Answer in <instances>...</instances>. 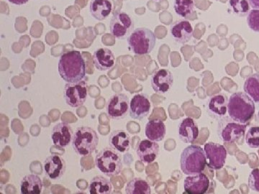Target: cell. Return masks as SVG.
<instances>
[{"mask_svg": "<svg viewBox=\"0 0 259 194\" xmlns=\"http://www.w3.org/2000/svg\"><path fill=\"white\" fill-rule=\"evenodd\" d=\"M151 103L146 93L135 95L130 103V116L134 120H143L149 115Z\"/></svg>", "mask_w": 259, "mask_h": 194, "instance_id": "obj_12", "label": "cell"}, {"mask_svg": "<svg viewBox=\"0 0 259 194\" xmlns=\"http://www.w3.org/2000/svg\"><path fill=\"white\" fill-rule=\"evenodd\" d=\"M89 192L90 194H110L112 192V185L110 180L105 177H94L90 183Z\"/></svg>", "mask_w": 259, "mask_h": 194, "instance_id": "obj_26", "label": "cell"}, {"mask_svg": "<svg viewBox=\"0 0 259 194\" xmlns=\"http://www.w3.org/2000/svg\"><path fill=\"white\" fill-rule=\"evenodd\" d=\"M95 165L107 177L118 176L123 168L120 153L112 148H104L97 155Z\"/></svg>", "mask_w": 259, "mask_h": 194, "instance_id": "obj_5", "label": "cell"}, {"mask_svg": "<svg viewBox=\"0 0 259 194\" xmlns=\"http://www.w3.org/2000/svg\"><path fill=\"white\" fill-rule=\"evenodd\" d=\"M247 23L250 30L259 32V10H250L247 15Z\"/></svg>", "mask_w": 259, "mask_h": 194, "instance_id": "obj_32", "label": "cell"}, {"mask_svg": "<svg viewBox=\"0 0 259 194\" xmlns=\"http://www.w3.org/2000/svg\"><path fill=\"white\" fill-rule=\"evenodd\" d=\"M44 184L41 179L35 174L27 175L20 182V190L22 194L41 193Z\"/></svg>", "mask_w": 259, "mask_h": 194, "instance_id": "obj_25", "label": "cell"}, {"mask_svg": "<svg viewBox=\"0 0 259 194\" xmlns=\"http://www.w3.org/2000/svg\"><path fill=\"white\" fill-rule=\"evenodd\" d=\"M44 168L48 178L51 180H59L66 172V162L61 156L52 155L44 161Z\"/></svg>", "mask_w": 259, "mask_h": 194, "instance_id": "obj_15", "label": "cell"}, {"mask_svg": "<svg viewBox=\"0 0 259 194\" xmlns=\"http://www.w3.org/2000/svg\"><path fill=\"white\" fill-rule=\"evenodd\" d=\"M113 8L110 0H92L90 3V14L95 20H106L111 14Z\"/></svg>", "mask_w": 259, "mask_h": 194, "instance_id": "obj_23", "label": "cell"}, {"mask_svg": "<svg viewBox=\"0 0 259 194\" xmlns=\"http://www.w3.org/2000/svg\"><path fill=\"white\" fill-rule=\"evenodd\" d=\"M204 151L207 167L212 170L222 169L228 156L226 148L223 144L209 142L204 144Z\"/></svg>", "mask_w": 259, "mask_h": 194, "instance_id": "obj_10", "label": "cell"}, {"mask_svg": "<svg viewBox=\"0 0 259 194\" xmlns=\"http://www.w3.org/2000/svg\"><path fill=\"white\" fill-rule=\"evenodd\" d=\"M156 1H160V0H156Z\"/></svg>", "mask_w": 259, "mask_h": 194, "instance_id": "obj_37", "label": "cell"}, {"mask_svg": "<svg viewBox=\"0 0 259 194\" xmlns=\"http://www.w3.org/2000/svg\"><path fill=\"white\" fill-rule=\"evenodd\" d=\"M125 193L127 194H151V188L146 180L135 178L130 180L125 187Z\"/></svg>", "mask_w": 259, "mask_h": 194, "instance_id": "obj_27", "label": "cell"}, {"mask_svg": "<svg viewBox=\"0 0 259 194\" xmlns=\"http://www.w3.org/2000/svg\"><path fill=\"white\" fill-rule=\"evenodd\" d=\"M146 137L153 142H161L164 139L166 127L164 122L160 119L149 121L145 129Z\"/></svg>", "mask_w": 259, "mask_h": 194, "instance_id": "obj_24", "label": "cell"}, {"mask_svg": "<svg viewBox=\"0 0 259 194\" xmlns=\"http://www.w3.org/2000/svg\"><path fill=\"white\" fill-rule=\"evenodd\" d=\"M10 3L16 5H23L28 3L30 0H8Z\"/></svg>", "mask_w": 259, "mask_h": 194, "instance_id": "obj_34", "label": "cell"}, {"mask_svg": "<svg viewBox=\"0 0 259 194\" xmlns=\"http://www.w3.org/2000/svg\"><path fill=\"white\" fill-rule=\"evenodd\" d=\"M210 185L208 177L203 173L190 175L184 181L185 193L189 194H204L207 193Z\"/></svg>", "mask_w": 259, "mask_h": 194, "instance_id": "obj_14", "label": "cell"}, {"mask_svg": "<svg viewBox=\"0 0 259 194\" xmlns=\"http://www.w3.org/2000/svg\"><path fill=\"white\" fill-rule=\"evenodd\" d=\"M193 33L192 25L187 20H180L171 25V36L178 43L185 44L190 42Z\"/></svg>", "mask_w": 259, "mask_h": 194, "instance_id": "obj_19", "label": "cell"}, {"mask_svg": "<svg viewBox=\"0 0 259 194\" xmlns=\"http://www.w3.org/2000/svg\"><path fill=\"white\" fill-rule=\"evenodd\" d=\"M93 63L99 71H107L112 69L115 66V56L110 49L107 47H100L94 53Z\"/></svg>", "mask_w": 259, "mask_h": 194, "instance_id": "obj_21", "label": "cell"}, {"mask_svg": "<svg viewBox=\"0 0 259 194\" xmlns=\"http://www.w3.org/2000/svg\"><path fill=\"white\" fill-rule=\"evenodd\" d=\"M258 118L259 119V110H258Z\"/></svg>", "mask_w": 259, "mask_h": 194, "instance_id": "obj_36", "label": "cell"}, {"mask_svg": "<svg viewBox=\"0 0 259 194\" xmlns=\"http://www.w3.org/2000/svg\"><path fill=\"white\" fill-rule=\"evenodd\" d=\"M64 96L66 103L72 108L82 106L88 96V83L85 81L67 83L65 86Z\"/></svg>", "mask_w": 259, "mask_h": 194, "instance_id": "obj_9", "label": "cell"}, {"mask_svg": "<svg viewBox=\"0 0 259 194\" xmlns=\"http://www.w3.org/2000/svg\"><path fill=\"white\" fill-rule=\"evenodd\" d=\"M228 6L231 13L239 18L248 15L251 8L249 0H229Z\"/></svg>", "mask_w": 259, "mask_h": 194, "instance_id": "obj_29", "label": "cell"}, {"mask_svg": "<svg viewBox=\"0 0 259 194\" xmlns=\"http://www.w3.org/2000/svg\"><path fill=\"white\" fill-rule=\"evenodd\" d=\"M244 91L255 103L259 104V74L248 76L244 83Z\"/></svg>", "mask_w": 259, "mask_h": 194, "instance_id": "obj_28", "label": "cell"}, {"mask_svg": "<svg viewBox=\"0 0 259 194\" xmlns=\"http://www.w3.org/2000/svg\"><path fill=\"white\" fill-rule=\"evenodd\" d=\"M228 112L233 120L246 125L255 115V102L244 92L233 93L228 100Z\"/></svg>", "mask_w": 259, "mask_h": 194, "instance_id": "obj_2", "label": "cell"}, {"mask_svg": "<svg viewBox=\"0 0 259 194\" xmlns=\"http://www.w3.org/2000/svg\"><path fill=\"white\" fill-rule=\"evenodd\" d=\"M250 7L253 9L259 10V0H249Z\"/></svg>", "mask_w": 259, "mask_h": 194, "instance_id": "obj_35", "label": "cell"}, {"mask_svg": "<svg viewBox=\"0 0 259 194\" xmlns=\"http://www.w3.org/2000/svg\"><path fill=\"white\" fill-rule=\"evenodd\" d=\"M228 100L226 94L219 93L209 98L207 103V112L214 119L222 118L228 112Z\"/></svg>", "mask_w": 259, "mask_h": 194, "instance_id": "obj_20", "label": "cell"}, {"mask_svg": "<svg viewBox=\"0 0 259 194\" xmlns=\"http://www.w3.org/2000/svg\"><path fill=\"white\" fill-rule=\"evenodd\" d=\"M245 142L250 148L259 149V126H253L248 129L245 135Z\"/></svg>", "mask_w": 259, "mask_h": 194, "instance_id": "obj_31", "label": "cell"}, {"mask_svg": "<svg viewBox=\"0 0 259 194\" xmlns=\"http://www.w3.org/2000/svg\"><path fill=\"white\" fill-rule=\"evenodd\" d=\"M246 125L239 123L230 117L219 119L218 126V134L220 139L224 142L233 143L244 137Z\"/></svg>", "mask_w": 259, "mask_h": 194, "instance_id": "obj_7", "label": "cell"}, {"mask_svg": "<svg viewBox=\"0 0 259 194\" xmlns=\"http://www.w3.org/2000/svg\"><path fill=\"white\" fill-rule=\"evenodd\" d=\"M174 81L175 79L171 71L165 69H158L151 76V86L155 92L164 94L170 91Z\"/></svg>", "mask_w": 259, "mask_h": 194, "instance_id": "obj_13", "label": "cell"}, {"mask_svg": "<svg viewBox=\"0 0 259 194\" xmlns=\"http://www.w3.org/2000/svg\"><path fill=\"white\" fill-rule=\"evenodd\" d=\"M130 100L125 93H115L109 99L106 105L107 114L112 120L125 118L130 112Z\"/></svg>", "mask_w": 259, "mask_h": 194, "instance_id": "obj_11", "label": "cell"}, {"mask_svg": "<svg viewBox=\"0 0 259 194\" xmlns=\"http://www.w3.org/2000/svg\"><path fill=\"white\" fill-rule=\"evenodd\" d=\"M174 9L179 16L187 18L193 13L194 0H175Z\"/></svg>", "mask_w": 259, "mask_h": 194, "instance_id": "obj_30", "label": "cell"}, {"mask_svg": "<svg viewBox=\"0 0 259 194\" xmlns=\"http://www.w3.org/2000/svg\"><path fill=\"white\" fill-rule=\"evenodd\" d=\"M181 170L187 176L202 173L205 169L206 157L200 146L191 144L181 154Z\"/></svg>", "mask_w": 259, "mask_h": 194, "instance_id": "obj_3", "label": "cell"}, {"mask_svg": "<svg viewBox=\"0 0 259 194\" xmlns=\"http://www.w3.org/2000/svg\"><path fill=\"white\" fill-rule=\"evenodd\" d=\"M132 144V139L127 132L124 130H115L109 137L110 147L117 152L125 153L128 152Z\"/></svg>", "mask_w": 259, "mask_h": 194, "instance_id": "obj_22", "label": "cell"}, {"mask_svg": "<svg viewBox=\"0 0 259 194\" xmlns=\"http://www.w3.org/2000/svg\"><path fill=\"white\" fill-rule=\"evenodd\" d=\"M178 134L181 141L187 144L192 143L198 138V126L193 119L187 117L179 124Z\"/></svg>", "mask_w": 259, "mask_h": 194, "instance_id": "obj_18", "label": "cell"}, {"mask_svg": "<svg viewBox=\"0 0 259 194\" xmlns=\"http://www.w3.org/2000/svg\"><path fill=\"white\" fill-rule=\"evenodd\" d=\"M140 161L146 164H150L156 161L159 153V146L157 142L150 139H144L137 146L136 149Z\"/></svg>", "mask_w": 259, "mask_h": 194, "instance_id": "obj_17", "label": "cell"}, {"mask_svg": "<svg viewBox=\"0 0 259 194\" xmlns=\"http://www.w3.org/2000/svg\"><path fill=\"white\" fill-rule=\"evenodd\" d=\"M135 30L132 18L124 12H117L113 15L110 21V33L116 38H127Z\"/></svg>", "mask_w": 259, "mask_h": 194, "instance_id": "obj_8", "label": "cell"}, {"mask_svg": "<svg viewBox=\"0 0 259 194\" xmlns=\"http://www.w3.org/2000/svg\"><path fill=\"white\" fill-rule=\"evenodd\" d=\"M98 134L91 127L82 126L76 128L73 137L72 147L76 154L82 157L95 152L99 144Z\"/></svg>", "mask_w": 259, "mask_h": 194, "instance_id": "obj_4", "label": "cell"}, {"mask_svg": "<svg viewBox=\"0 0 259 194\" xmlns=\"http://www.w3.org/2000/svg\"><path fill=\"white\" fill-rule=\"evenodd\" d=\"M248 186L252 190L259 193V168H254L248 177Z\"/></svg>", "mask_w": 259, "mask_h": 194, "instance_id": "obj_33", "label": "cell"}, {"mask_svg": "<svg viewBox=\"0 0 259 194\" xmlns=\"http://www.w3.org/2000/svg\"><path fill=\"white\" fill-rule=\"evenodd\" d=\"M58 71L66 83H78L86 76V64L81 53L77 51L65 52L61 56Z\"/></svg>", "mask_w": 259, "mask_h": 194, "instance_id": "obj_1", "label": "cell"}, {"mask_svg": "<svg viewBox=\"0 0 259 194\" xmlns=\"http://www.w3.org/2000/svg\"><path fill=\"white\" fill-rule=\"evenodd\" d=\"M130 49L136 55H148L154 48L156 37L152 30L146 28L135 29L127 38Z\"/></svg>", "mask_w": 259, "mask_h": 194, "instance_id": "obj_6", "label": "cell"}, {"mask_svg": "<svg viewBox=\"0 0 259 194\" xmlns=\"http://www.w3.org/2000/svg\"><path fill=\"white\" fill-rule=\"evenodd\" d=\"M74 131L71 126L65 122L56 125L51 132V139L56 147L64 148L72 142Z\"/></svg>", "mask_w": 259, "mask_h": 194, "instance_id": "obj_16", "label": "cell"}]
</instances>
